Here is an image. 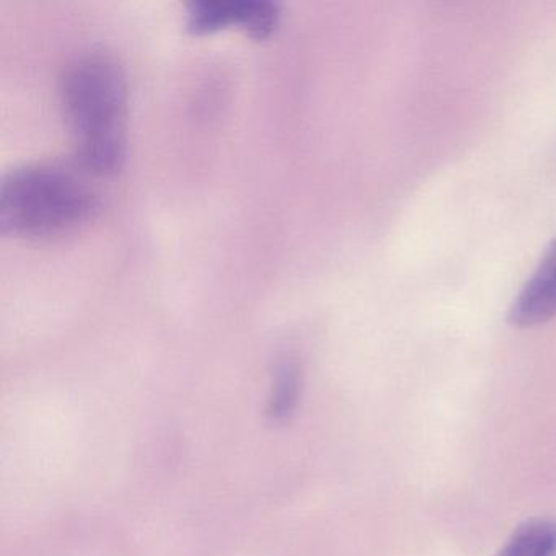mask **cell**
I'll return each instance as SVG.
<instances>
[{"label": "cell", "mask_w": 556, "mask_h": 556, "mask_svg": "<svg viewBox=\"0 0 556 556\" xmlns=\"http://www.w3.org/2000/svg\"><path fill=\"white\" fill-rule=\"evenodd\" d=\"M556 315V239L510 305L509 324L517 328L546 324Z\"/></svg>", "instance_id": "obj_4"}, {"label": "cell", "mask_w": 556, "mask_h": 556, "mask_svg": "<svg viewBox=\"0 0 556 556\" xmlns=\"http://www.w3.org/2000/svg\"><path fill=\"white\" fill-rule=\"evenodd\" d=\"M496 556H556V520H527Z\"/></svg>", "instance_id": "obj_5"}, {"label": "cell", "mask_w": 556, "mask_h": 556, "mask_svg": "<svg viewBox=\"0 0 556 556\" xmlns=\"http://www.w3.org/2000/svg\"><path fill=\"white\" fill-rule=\"evenodd\" d=\"M96 191L73 168L30 164L5 175L0 185V230L27 239L66 236L96 217Z\"/></svg>", "instance_id": "obj_2"}, {"label": "cell", "mask_w": 556, "mask_h": 556, "mask_svg": "<svg viewBox=\"0 0 556 556\" xmlns=\"http://www.w3.org/2000/svg\"><path fill=\"white\" fill-rule=\"evenodd\" d=\"M281 8L273 0H198L188 5L187 25L193 34H206L220 27L240 25L255 38L276 30Z\"/></svg>", "instance_id": "obj_3"}, {"label": "cell", "mask_w": 556, "mask_h": 556, "mask_svg": "<svg viewBox=\"0 0 556 556\" xmlns=\"http://www.w3.org/2000/svg\"><path fill=\"white\" fill-rule=\"evenodd\" d=\"M299 386H301L299 367L292 361H285L278 367L275 393H273L271 405H269L273 419H285L288 413L292 412L298 402Z\"/></svg>", "instance_id": "obj_6"}, {"label": "cell", "mask_w": 556, "mask_h": 556, "mask_svg": "<svg viewBox=\"0 0 556 556\" xmlns=\"http://www.w3.org/2000/svg\"><path fill=\"white\" fill-rule=\"evenodd\" d=\"M64 115L86 170L109 175L126 155L128 89L122 67L109 54L76 58L61 77Z\"/></svg>", "instance_id": "obj_1"}]
</instances>
